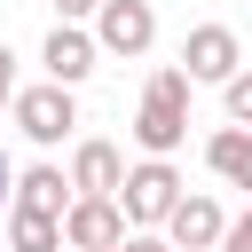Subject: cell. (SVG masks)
<instances>
[{"mask_svg": "<svg viewBox=\"0 0 252 252\" xmlns=\"http://www.w3.org/2000/svg\"><path fill=\"white\" fill-rule=\"evenodd\" d=\"M134 142H142V158H173V150L189 142V79H181V71H158V79L142 87Z\"/></svg>", "mask_w": 252, "mask_h": 252, "instance_id": "obj_1", "label": "cell"}, {"mask_svg": "<svg viewBox=\"0 0 252 252\" xmlns=\"http://www.w3.org/2000/svg\"><path fill=\"white\" fill-rule=\"evenodd\" d=\"M173 197H181V173L165 165V158H142V165H126V181H118V220L126 228H158L165 213H173Z\"/></svg>", "mask_w": 252, "mask_h": 252, "instance_id": "obj_2", "label": "cell"}, {"mask_svg": "<svg viewBox=\"0 0 252 252\" xmlns=\"http://www.w3.org/2000/svg\"><path fill=\"white\" fill-rule=\"evenodd\" d=\"M189 87H228L236 71H244V39L228 32V24H197L189 39H181V63H173Z\"/></svg>", "mask_w": 252, "mask_h": 252, "instance_id": "obj_3", "label": "cell"}, {"mask_svg": "<svg viewBox=\"0 0 252 252\" xmlns=\"http://www.w3.org/2000/svg\"><path fill=\"white\" fill-rule=\"evenodd\" d=\"M87 39H94V55H126V63H134V55L158 47V8H150V0H102Z\"/></svg>", "mask_w": 252, "mask_h": 252, "instance_id": "obj_4", "label": "cell"}, {"mask_svg": "<svg viewBox=\"0 0 252 252\" xmlns=\"http://www.w3.org/2000/svg\"><path fill=\"white\" fill-rule=\"evenodd\" d=\"M8 118H16V134H24V142L55 150V142H63L71 126H79V102H71V87H16Z\"/></svg>", "mask_w": 252, "mask_h": 252, "instance_id": "obj_5", "label": "cell"}, {"mask_svg": "<svg viewBox=\"0 0 252 252\" xmlns=\"http://www.w3.org/2000/svg\"><path fill=\"white\" fill-rule=\"evenodd\" d=\"M158 228H165V244H173V252H213V244H220V228H228V213H220L205 189H181V197H173V213H165Z\"/></svg>", "mask_w": 252, "mask_h": 252, "instance_id": "obj_6", "label": "cell"}, {"mask_svg": "<svg viewBox=\"0 0 252 252\" xmlns=\"http://www.w3.org/2000/svg\"><path fill=\"white\" fill-rule=\"evenodd\" d=\"M63 244H71V252H110V244H126L118 205H110V197H71V213H63Z\"/></svg>", "mask_w": 252, "mask_h": 252, "instance_id": "obj_7", "label": "cell"}, {"mask_svg": "<svg viewBox=\"0 0 252 252\" xmlns=\"http://www.w3.org/2000/svg\"><path fill=\"white\" fill-rule=\"evenodd\" d=\"M63 181H71V197H118V181H126V158H118V142H79Z\"/></svg>", "mask_w": 252, "mask_h": 252, "instance_id": "obj_8", "label": "cell"}, {"mask_svg": "<svg viewBox=\"0 0 252 252\" xmlns=\"http://www.w3.org/2000/svg\"><path fill=\"white\" fill-rule=\"evenodd\" d=\"M39 63H47V87H79L102 55H94V39H87L79 24H55V32H47V47H39Z\"/></svg>", "mask_w": 252, "mask_h": 252, "instance_id": "obj_9", "label": "cell"}, {"mask_svg": "<svg viewBox=\"0 0 252 252\" xmlns=\"http://www.w3.org/2000/svg\"><path fill=\"white\" fill-rule=\"evenodd\" d=\"M8 197H16V213H39V220H63V213H71V181H63V165H24Z\"/></svg>", "mask_w": 252, "mask_h": 252, "instance_id": "obj_10", "label": "cell"}, {"mask_svg": "<svg viewBox=\"0 0 252 252\" xmlns=\"http://www.w3.org/2000/svg\"><path fill=\"white\" fill-rule=\"evenodd\" d=\"M205 165H213L228 189H252V134H244V126H220V134L205 142Z\"/></svg>", "mask_w": 252, "mask_h": 252, "instance_id": "obj_11", "label": "cell"}, {"mask_svg": "<svg viewBox=\"0 0 252 252\" xmlns=\"http://www.w3.org/2000/svg\"><path fill=\"white\" fill-rule=\"evenodd\" d=\"M8 252H63V220H39V213H8Z\"/></svg>", "mask_w": 252, "mask_h": 252, "instance_id": "obj_12", "label": "cell"}, {"mask_svg": "<svg viewBox=\"0 0 252 252\" xmlns=\"http://www.w3.org/2000/svg\"><path fill=\"white\" fill-rule=\"evenodd\" d=\"M220 102H228V126H244V134H252V71H236V79L220 87Z\"/></svg>", "mask_w": 252, "mask_h": 252, "instance_id": "obj_13", "label": "cell"}, {"mask_svg": "<svg viewBox=\"0 0 252 252\" xmlns=\"http://www.w3.org/2000/svg\"><path fill=\"white\" fill-rule=\"evenodd\" d=\"M213 252H252V205H244V213L220 228V244H213Z\"/></svg>", "mask_w": 252, "mask_h": 252, "instance_id": "obj_14", "label": "cell"}, {"mask_svg": "<svg viewBox=\"0 0 252 252\" xmlns=\"http://www.w3.org/2000/svg\"><path fill=\"white\" fill-rule=\"evenodd\" d=\"M118 252H173V244H165L158 228H126V244H118Z\"/></svg>", "mask_w": 252, "mask_h": 252, "instance_id": "obj_15", "label": "cell"}, {"mask_svg": "<svg viewBox=\"0 0 252 252\" xmlns=\"http://www.w3.org/2000/svg\"><path fill=\"white\" fill-rule=\"evenodd\" d=\"M94 8H102V0H55V24H87Z\"/></svg>", "mask_w": 252, "mask_h": 252, "instance_id": "obj_16", "label": "cell"}, {"mask_svg": "<svg viewBox=\"0 0 252 252\" xmlns=\"http://www.w3.org/2000/svg\"><path fill=\"white\" fill-rule=\"evenodd\" d=\"M16 102V55H8V39H0V110Z\"/></svg>", "mask_w": 252, "mask_h": 252, "instance_id": "obj_17", "label": "cell"}, {"mask_svg": "<svg viewBox=\"0 0 252 252\" xmlns=\"http://www.w3.org/2000/svg\"><path fill=\"white\" fill-rule=\"evenodd\" d=\"M8 189H16V165H8V150H0V205H8Z\"/></svg>", "mask_w": 252, "mask_h": 252, "instance_id": "obj_18", "label": "cell"}, {"mask_svg": "<svg viewBox=\"0 0 252 252\" xmlns=\"http://www.w3.org/2000/svg\"><path fill=\"white\" fill-rule=\"evenodd\" d=\"M110 252H118V244H110Z\"/></svg>", "mask_w": 252, "mask_h": 252, "instance_id": "obj_19", "label": "cell"}]
</instances>
